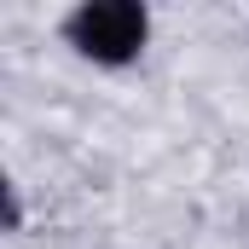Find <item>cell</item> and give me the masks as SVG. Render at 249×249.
Returning <instances> with one entry per match:
<instances>
[{
    "instance_id": "cell-1",
    "label": "cell",
    "mask_w": 249,
    "mask_h": 249,
    "mask_svg": "<svg viewBox=\"0 0 249 249\" xmlns=\"http://www.w3.org/2000/svg\"><path fill=\"white\" fill-rule=\"evenodd\" d=\"M64 47L99 70H127L151 47V6L145 0H81L58 23Z\"/></svg>"
},
{
    "instance_id": "cell-2",
    "label": "cell",
    "mask_w": 249,
    "mask_h": 249,
    "mask_svg": "<svg viewBox=\"0 0 249 249\" xmlns=\"http://www.w3.org/2000/svg\"><path fill=\"white\" fill-rule=\"evenodd\" d=\"M0 214H6V232H23V197H18V180H0Z\"/></svg>"
}]
</instances>
